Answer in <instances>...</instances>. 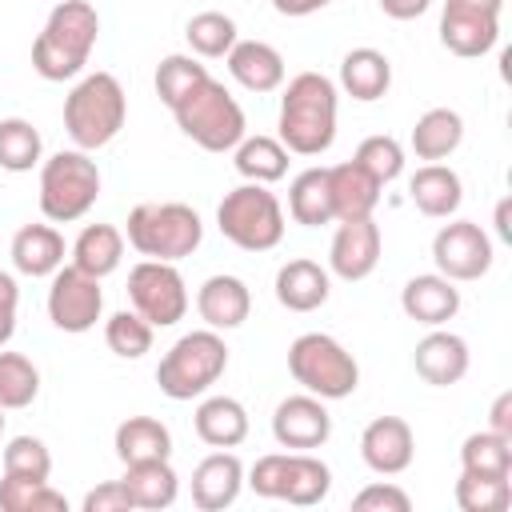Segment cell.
Wrapping results in <instances>:
<instances>
[{"instance_id": "obj_1", "label": "cell", "mask_w": 512, "mask_h": 512, "mask_svg": "<svg viewBox=\"0 0 512 512\" xmlns=\"http://www.w3.org/2000/svg\"><path fill=\"white\" fill-rule=\"evenodd\" d=\"M280 144L296 156H320L336 140V84L324 72H296L280 96Z\"/></svg>"}, {"instance_id": "obj_2", "label": "cell", "mask_w": 512, "mask_h": 512, "mask_svg": "<svg viewBox=\"0 0 512 512\" xmlns=\"http://www.w3.org/2000/svg\"><path fill=\"white\" fill-rule=\"evenodd\" d=\"M100 36V16L88 0H60L40 36L32 40V68L44 80H72L84 72L92 48Z\"/></svg>"}, {"instance_id": "obj_3", "label": "cell", "mask_w": 512, "mask_h": 512, "mask_svg": "<svg viewBox=\"0 0 512 512\" xmlns=\"http://www.w3.org/2000/svg\"><path fill=\"white\" fill-rule=\"evenodd\" d=\"M128 120V96L112 72H88L64 96V128L76 148L96 152L120 136Z\"/></svg>"}, {"instance_id": "obj_4", "label": "cell", "mask_w": 512, "mask_h": 512, "mask_svg": "<svg viewBox=\"0 0 512 512\" xmlns=\"http://www.w3.org/2000/svg\"><path fill=\"white\" fill-rule=\"evenodd\" d=\"M228 368V344L216 328L184 332L164 360L156 364V384L168 400H196L204 396Z\"/></svg>"}, {"instance_id": "obj_5", "label": "cell", "mask_w": 512, "mask_h": 512, "mask_svg": "<svg viewBox=\"0 0 512 512\" xmlns=\"http://www.w3.org/2000/svg\"><path fill=\"white\" fill-rule=\"evenodd\" d=\"M180 132L200 144L204 152H232L244 136H248V120L244 108L236 104V96L220 84V80H200L176 108H172Z\"/></svg>"}, {"instance_id": "obj_6", "label": "cell", "mask_w": 512, "mask_h": 512, "mask_svg": "<svg viewBox=\"0 0 512 512\" xmlns=\"http://www.w3.org/2000/svg\"><path fill=\"white\" fill-rule=\"evenodd\" d=\"M204 240V224L200 212L180 204V200H164V204H136L128 212V244L144 256V260H184L200 248Z\"/></svg>"}, {"instance_id": "obj_7", "label": "cell", "mask_w": 512, "mask_h": 512, "mask_svg": "<svg viewBox=\"0 0 512 512\" xmlns=\"http://www.w3.org/2000/svg\"><path fill=\"white\" fill-rule=\"evenodd\" d=\"M288 372L292 380L320 396V400H344L360 384V364L356 356L328 332H304L288 348Z\"/></svg>"}, {"instance_id": "obj_8", "label": "cell", "mask_w": 512, "mask_h": 512, "mask_svg": "<svg viewBox=\"0 0 512 512\" xmlns=\"http://www.w3.org/2000/svg\"><path fill=\"white\" fill-rule=\"evenodd\" d=\"M96 196H100V168L84 148H68L40 160V212L52 224H72L88 216Z\"/></svg>"}, {"instance_id": "obj_9", "label": "cell", "mask_w": 512, "mask_h": 512, "mask_svg": "<svg viewBox=\"0 0 512 512\" xmlns=\"http://www.w3.org/2000/svg\"><path fill=\"white\" fill-rule=\"evenodd\" d=\"M216 228L244 252H268L284 240V208L268 184H240L216 208Z\"/></svg>"}, {"instance_id": "obj_10", "label": "cell", "mask_w": 512, "mask_h": 512, "mask_svg": "<svg viewBox=\"0 0 512 512\" xmlns=\"http://www.w3.org/2000/svg\"><path fill=\"white\" fill-rule=\"evenodd\" d=\"M244 484L264 500H284L296 508H312L328 496L332 472L312 452H268L252 464Z\"/></svg>"}, {"instance_id": "obj_11", "label": "cell", "mask_w": 512, "mask_h": 512, "mask_svg": "<svg viewBox=\"0 0 512 512\" xmlns=\"http://www.w3.org/2000/svg\"><path fill=\"white\" fill-rule=\"evenodd\" d=\"M128 300L152 328H172L188 312V288L172 260H140L128 272Z\"/></svg>"}, {"instance_id": "obj_12", "label": "cell", "mask_w": 512, "mask_h": 512, "mask_svg": "<svg viewBox=\"0 0 512 512\" xmlns=\"http://www.w3.org/2000/svg\"><path fill=\"white\" fill-rule=\"evenodd\" d=\"M504 0H444L440 44L452 56H484L500 40Z\"/></svg>"}, {"instance_id": "obj_13", "label": "cell", "mask_w": 512, "mask_h": 512, "mask_svg": "<svg viewBox=\"0 0 512 512\" xmlns=\"http://www.w3.org/2000/svg\"><path fill=\"white\" fill-rule=\"evenodd\" d=\"M104 312V292H100V280L80 272L76 264H60L52 272V288H48V320L60 328V332H88L96 328Z\"/></svg>"}, {"instance_id": "obj_14", "label": "cell", "mask_w": 512, "mask_h": 512, "mask_svg": "<svg viewBox=\"0 0 512 512\" xmlns=\"http://www.w3.org/2000/svg\"><path fill=\"white\" fill-rule=\"evenodd\" d=\"M432 260L452 284L480 280L492 268V240L476 220H452L432 236Z\"/></svg>"}, {"instance_id": "obj_15", "label": "cell", "mask_w": 512, "mask_h": 512, "mask_svg": "<svg viewBox=\"0 0 512 512\" xmlns=\"http://www.w3.org/2000/svg\"><path fill=\"white\" fill-rule=\"evenodd\" d=\"M272 436L280 448L288 452H312L320 444H328L332 436V416L324 408L320 396L300 392V396H284L272 412Z\"/></svg>"}, {"instance_id": "obj_16", "label": "cell", "mask_w": 512, "mask_h": 512, "mask_svg": "<svg viewBox=\"0 0 512 512\" xmlns=\"http://www.w3.org/2000/svg\"><path fill=\"white\" fill-rule=\"evenodd\" d=\"M380 248H384V236H380V224L372 216L364 220H340L336 236H332V248H328V264L340 280H364L376 272L380 264Z\"/></svg>"}, {"instance_id": "obj_17", "label": "cell", "mask_w": 512, "mask_h": 512, "mask_svg": "<svg viewBox=\"0 0 512 512\" xmlns=\"http://www.w3.org/2000/svg\"><path fill=\"white\" fill-rule=\"evenodd\" d=\"M360 456L376 476H400L416 456V436L400 416H376L360 432Z\"/></svg>"}, {"instance_id": "obj_18", "label": "cell", "mask_w": 512, "mask_h": 512, "mask_svg": "<svg viewBox=\"0 0 512 512\" xmlns=\"http://www.w3.org/2000/svg\"><path fill=\"white\" fill-rule=\"evenodd\" d=\"M412 364H416V376L432 388H448V384H460L468 376V364H472V352H468V340L456 336V332H444V328H432L416 352H412Z\"/></svg>"}, {"instance_id": "obj_19", "label": "cell", "mask_w": 512, "mask_h": 512, "mask_svg": "<svg viewBox=\"0 0 512 512\" xmlns=\"http://www.w3.org/2000/svg\"><path fill=\"white\" fill-rule=\"evenodd\" d=\"M240 488H244V464L228 448L204 456L192 468V504L200 512H224V508H232L236 496H240Z\"/></svg>"}, {"instance_id": "obj_20", "label": "cell", "mask_w": 512, "mask_h": 512, "mask_svg": "<svg viewBox=\"0 0 512 512\" xmlns=\"http://www.w3.org/2000/svg\"><path fill=\"white\" fill-rule=\"evenodd\" d=\"M400 308H404L408 320L440 328L460 312V288L440 272H424V276H412L400 288Z\"/></svg>"}, {"instance_id": "obj_21", "label": "cell", "mask_w": 512, "mask_h": 512, "mask_svg": "<svg viewBox=\"0 0 512 512\" xmlns=\"http://www.w3.org/2000/svg\"><path fill=\"white\" fill-rule=\"evenodd\" d=\"M196 312L208 328L216 332H228V328H240L252 312V292L240 276H228V272H216L200 284L196 292Z\"/></svg>"}, {"instance_id": "obj_22", "label": "cell", "mask_w": 512, "mask_h": 512, "mask_svg": "<svg viewBox=\"0 0 512 512\" xmlns=\"http://www.w3.org/2000/svg\"><path fill=\"white\" fill-rule=\"evenodd\" d=\"M328 188H332V216L336 220H364L376 212L384 184L376 176H368L356 160H344V164L328 168Z\"/></svg>"}, {"instance_id": "obj_23", "label": "cell", "mask_w": 512, "mask_h": 512, "mask_svg": "<svg viewBox=\"0 0 512 512\" xmlns=\"http://www.w3.org/2000/svg\"><path fill=\"white\" fill-rule=\"evenodd\" d=\"M224 60L232 80L248 92H276L284 84V56L264 40H236Z\"/></svg>"}, {"instance_id": "obj_24", "label": "cell", "mask_w": 512, "mask_h": 512, "mask_svg": "<svg viewBox=\"0 0 512 512\" xmlns=\"http://www.w3.org/2000/svg\"><path fill=\"white\" fill-rule=\"evenodd\" d=\"M328 292H332V280L316 260L296 256L276 272V300L288 312H316L320 304H328Z\"/></svg>"}, {"instance_id": "obj_25", "label": "cell", "mask_w": 512, "mask_h": 512, "mask_svg": "<svg viewBox=\"0 0 512 512\" xmlns=\"http://www.w3.org/2000/svg\"><path fill=\"white\" fill-rule=\"evenodd\" d=\"M408 196H412V204H416L424 216L448 220V216L460 208V200H464V184H460L456 168H448V164L436 160V164H424V168L412 172Z\"/></svg>"}, {"instance_id": "obj_26", "label": "cell", "mask_w": 512, "mask_h": 512, "mask_svg": "<svg viewBox=\"0 0 512 512\" xmlns=\"http://www.w3.org/2000/svg\"><path fill=\"white\" fill-rule=\"evenodd\" d=\"M192 428L208 448H236L248 440V408L236 396H208L200 400Z\"/></svg>"}, {"instance_id": "obj_27", "label": "cell", "mask_w": 512, "mask_h": 512, "mask_svg": "<svg viewBox=\"0 0 512 512\" xmlns=\"http://www.w3.org/2000/svg\"><path fill=\"white\" fill-rule=\"evenodd\" d=\"M132 496L136 508L144 512H160V508H172L176 504V492H180V476L172 472L168 460H136V464H124V480H120Z\"/></svg>"}, {"instance_id": "obj_28", "label": "cell", "mask_w": 512, "mask_h": 512, "mask_svg": "<svg viewBox=\"0 0 512 512\" xmlns=\"http://www.w3.org/2000/svg\"><path fill=\"white\" fill-rule=\"evenodd\" d=\"M12 264L24 276H52L64 264V236L52 224H24L12 236Z\"/></svg>"}, {"instance_id": "obj_29", "label": "cell", "mask_w": 512, "mask_h": 512, "mask_svg": "<svg viewBox=\"0 0 512 512\" xmlns=\"http://www.w3.org/2000/svg\"><path fill=\"white\" fill-rule=\"evenodd\" d=\"M388 84H392V60L384 52H376V48L344 52V60H340V88L352 100L372 104V100H380L388 92Z\"/></svg>"}, {"instance_id": "obj_30", "label": "cell", "mask_w": 512, "mask_h": 512, "mask_svg": "<svg viewBox=\"0 0 512 512\" xmlns=\"http://www.w3.org/2000/svg\"><path fill=\"white\" fill-rule=\"evenodd\" d=\"M460 140H464V120H460V112H452V108H428V112L412 124V136H408L416 160H428V164L448 160V156L460 148Z\"/></svg>"}, {"instance_id": "obj_31", "label": "cell", "mask_w": 512, "mask_h": 512, "mask_svg": "<svg viewBox=\"0 0 512 512\" xmlns=\"http://www.w3.org/2000/svg\"><path fill=\"white\" fill-rule=\"evenodd\" d=\"M124 260V232L116 224H88L72 244V264L96 280L112 276Z\"/></svg>"}, {"instance_id": "obj_32", "label": "cell", "mask_w": 512, "mask_h": 512, "mask_svg": "<svg viewBox=\"0 0 512 512\" xmlns=\"http://www.w3.org/2000/svg\"><path fill=\"white\" fill-rule=\"evenodd\" d=\"M112 448H116V456L124 464H136V460H168L172 456V432L156 416H128L116 428Z\"/></svg>"}, {"instance_id": "obj_33", "label": "cell", "mask_w": 512, "mask_h": 512, "mask_svg": "<svg viewBox=\"0 0 512 512\" xmlns=\"http://www.w3.org/2000/svg\"><path fill=\"white\" fill-rule=\"evenodd\" d=\"M288 216L304 228L332 224V188H328V168H304L292 188H288Z\"/></svg>"}, {"instance_id": "obj_34", "label": "cell", "mask_w": 512, "mask_h": 512, "mask_svg": "<svg viewBox=\"0 0 512 512\" xmlns=\"http://www.w3.org/2000/svg\"><path fill=\"white\" fill-rule=\"evenodd\" d=\"M232 160H236V172L252 184H276L288 172V148L272 136H244L232 148Z\"/></svg>"}, {"instance_id": "obj_35", "label": "cell", "mask_w": 512, "mask_h": 512, "mask_svg": "<svg viewBox=\"0 0 512 512\" xmlns=\"http://www.w3.org/2000/svg\"><path fill=\"white\" fill-rule=\"evenodd\" d=\"M456 504L460 512H508L512 504V480L508 476H488V472H464L456 480Z\"/></svg>"}, {"instance_id": "obj_36", "label": "cell", "mask_w": 512, "mask_h": 512, "mask_svg": "<svg viewBox=\"0 0 512 512\" xmlns=\"http://www.w3.org/2000/svg\"><path fill=\"white\" fill-rule=\"evenodd\" d=\"M0 508L4 512H68V500L48 480L4 472V480H0Z\"/></svg>"}, {"instance_id": "obj_37", "label": "cell", "mask_w": 512, "mask_h": 512, "mask_svg": "<svg viewBox=\"0 0 512 512\" xmlns=\"http://www.w3.org/2000/svg\"><path fill=\"white\" fill-rule=\"evenodd\" d=\"M44 140L32 128V120L24 116H8L0 120V168L4 172H32L40 164Z\"/></svg>"}, {"instance_id": "obj_38", "label": "cell", "mask_w": 512, "mask_h": 512, "mask_svg": "<svg viewBox=\"0 0 512 512\" xmlns=\"http://www.w3.org/2000/svg\"><path fill=\"white\" fill-rule=\"evenodd\" d=\"M184 40L196 56L204 60H220L228 56V48L240 40L236 36V20L224 16V12H196L188 24H184Z\"/></svg>"}, {"instance_id": "obj_39", "label": "cell", "mask_w": 512, "mask_h": 512, "mask_svg": "<svg viewBox=\"0 0 512 512\" xmlns=\"http://www.w3.org/2000/svg\"><path fill=\"white\" fill-rule=\"evenodd\" d=\"M40 396V368L24 352L0 348V408H28Z\"/></svg>"}, {"instance_id": "obj_40", "label": "cell", "mask_w": 512, "mask_h": 512, "mask_svg": "<svg viewBox=\"0 0 512 512\" xmlns=\"http://www.w3.org/2000/svg\"><path fill=\"white\" fill-rule=\"evenodd\" d=\"M460 468L464 472H488V476H512V440L496 432H472L460 444Z\"/></svg>"}, {"instance_id": "obj_41", "label": "cell", "mask_w": 512, "mask_h": 512, "mask_svg": "<svg viewBox=\"0 0 512 512\" xmlns=\"http://www.w3.org/2000/svg\"><path fill=\"white\" fill-rule=\"evenodd\" d=\"M200 80H208V68H204L196 56L172 52V56H164V60L156 64V96H160L168 108H176Z\"/></svg>"}, {"instance_id": "obj_42", "label": "cell", "mask_w": 512, "mask_h": 512, "mask_svg": "<svg viewBox=\"0 0 512 512\" xmlns=\"http://www.w3.org/2000/svg\"><path fill=\"white\" fill-rule=\"evenodd\" d=\"M104 344L124 356V360H140L144 352H152V324L140 312H112L104 324Z\"/></svg>"}, {"instance_id": "obj_43", "label": "cell", "mask_w": 512, "mask_h": 512, "mask_svg": "<svg viewBox=\"0 0 512 512\" xmlns=\"http://www.w3.org/2000/svg\"><path fill=\"white\" fill-rule=\"evenodd\" d=\"M368 176H376L380 184H392L400 172H404V148H400V140H392V136H368V140H360V148H356V156H352Z\"/></svg>"}, {"instance_id": "obj_44", "label": "cell", "mask_w": 512, "mask_h": 512, "mask_svg": "<svg viewBox=\"0 0 512 512\" xmlns=\"http://www.w3.org/2000/svg\"><path fill=\"white\" fill-rule=\"evenodd\" d=\"M4 472L48 480L52 476V452H48V444L36 440V436H12L8 448H4Z\"/></svg>"}, {"instance_id": "obj_45", "label": "cell", "mask_w": 512, "mask_h": 512, "mask_svg": "<svg viewBox=\"0 0 512 512\" xmlns=\"http://www.w3.org/2000/svg\"><path fill=\"white\" fill-rule=\"evenodd\" d=\"M352 508H356V512H408L412 500H408V492L396 488V484H368V488H360V492L352 496Z\"/></svg>"}, {"instance_id": "obj_46", "label": "cell", "mask_w": 512, "mask_h": 512, "mask_svg": "<svg viewBox=\"0 0 512 512\" xmlns=\"http://www.w3.org/2000/svg\"><path fill=\"white\" fill-rule=\"evenodd\" d=\"M80 508H84V512H132L136 504H132L128 488H124L120 480H108V484L92 488V492L84 496V504H80Z\"/></svg>"}, {"instance_id": "obj_47", "label": "cell", "mask_w": 512, "mask_h": 512, "mask_svg": "<svg viewBox=\"0 0 512 512\" xmlns=\"http://www.w3.org/2000/svg\"><path fill=\"white\" fill-rule=\"evenodd\" d=\"M16 304H20V288H16V280L8 272H0V348L16 332Z\"/></svg>"}, {"instance_id": "obj_48", "label": "cell", "mask_w": 512, "mask_h": 512, "mask_svg": "<svg viewBox=\"0 0 512 512\" xmlns=\"http://www.w3.org/2000/svg\"><path fill=\"white\" fill-rule=\"evenodd\" d=\"M488 432L512 440V392H500L492 400V412H488Z\"/></svg>"}, {"instance_id": "obj_49", "label": "cell", "mask_w": 512, "mask_h": 512, "mask_svg": "<svg viewBox=\"0 0 512 512\" xmlns=\"http://www.w3.org/2000/svg\"><path fill=\"white\" fill-rule=\"evenodd\" d=\"M432 8V0H380V12L392 20H416Z\"/></svg>"}, {"instance_id": "obj_50", "label": "cell", "mask_w": 512, "mask_h": 512, "mask_svg": "<svg viewBox=\"0 0 512 512\" xmlns=\"http://www.w3.org/2000/svg\"><path fill=\"white\" fill-rule=\"evenodd\" d=\"M332 0H272V8L280 12V16H312V12H320V8H328Z\"/></svg>"}, {"instance_id": "obj_51", "label": "cell", "mask_w": 512, "mask_h": 512, "mask_svg": "<svg viewBox=\"0 0 512 512\" xmlns=\"http://www.w3.org/2000/svg\"><path fill=\"white\" fill-rule=\"evenodd\" d=\"M496 232H500L504 240H512V228H508V200L496 204Z\"/></svg>"}, {"instance_id": "obj_52", "label": "cell", "mask_w": 512, "mask_h": 512, "mask_svg": "<svg viewBox=\"0 0 512 512\" xmlns=\"http://www.w3.org/2000/svg\"><path fill=\"white\" fill-rule=\"evenodd\" d=\"M0 432H4V408H0Z\"/></svg>"}]
</instances>
